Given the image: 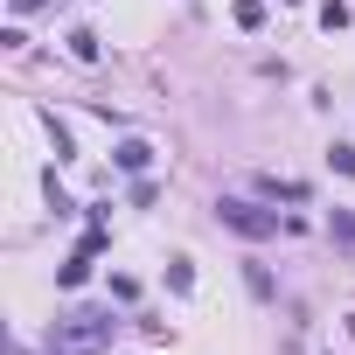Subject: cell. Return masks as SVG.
Wrapping results in <instances>:
<instances>
[{
	"label": "cell",
	"mask_w": 355,
	"mask_h": 355,
	"mask_svg": "<svg viewBox=\"0 0 355 355\" xmlns=\"http://www.w3.org/2000/svg\"><path fill=\"white\" fill-rule=\"evenodd\" d=\"M112 334H119V313L91 306V313H70V320H56L49 348H56V355H91V348H105Z\"/></svg>",
	"instance_id": "cell-1"
},
{
	"label": "cell",
	"mask_w": 355,
	"mask_h": 355,
	"mask_svg": "<svg viewBox=\"0 0 355 355\" xmlns=\"http://www.w3.org/2000/svg\"><path fill=\"white\" fill-rule=\"evenodd\" d=\"M216 216H223L237 237H279V216H265V209H251V202H216Z\"/></svg>",
	"instance_id": "cell-2"
},
{
	"label": "cell",
	"mask_w": 355,
	"mask_h": 355,
	"mask_svg": "<svg viewBox=\"0 0 355 355\" xmlns=\"http://www.w3.org/2000/svg\"><path fill=\"white\" fill-rule=\"evenodd\" d=\"M327 237H334V244L355 258V209H334V216H327Z\"/></svg>",
	"instance_id": "cell-3"
},
{
	"label": "cell",
	"mask_w": 355,
	"mask_h": 355,
	"mask_svg": "<svg viewBox=\"0 0 355 355\" xmlns=\"http://www.w3.org/2000/svg\"><path fill=\"white\" fill-rule=\"evenodd\" d=\"M146 160H153V146H146V139H125V146H119V167H132V174H139Z\"/></svg>",
	"instance_id": "cell-4"
},
{
	"label": "cell",
	"mask_w": 355,
	"mask_h": 355,
	"mask_svg": "<svg viewBox=\"0 0 355 355\" xmlns=\"http://www.w3.org/2000/svg\"><path fill=\"white\" fill-rule=\"evenodd\" d=\"M70 56H77V63H98V35L77 28V35H70Z\"/></svg>",
	"instance_id": "cell-5"
},
{
	"label": "cell",
	"mask_w": 355,
	"mask_h": 355,
	"mask_svg": "<svg viewBox=\"0 0 355 355\" xmlns=\"http://www.w3.org/2000/svg\"><path fill=\"white\" fill-rule=\"evenodd\" d=\"M237 21H244V28H258V21H265V0H237Z\"/></svg>",
	"instance_id": "cell-6"
},
{
	"label": "cell",
	"mask_w": 355,
	"mask_h": 355,
	"mask_svg": "<svg viewBox=\"0 0 355 355\" xmlns=\"http://www.w3.org/2000/svg\"><path fill=\"white\" fill-rule=\"evenodd\" d=\"M327 160H334V167H341V174H355V146H334V153H327Z\"/></svg>",
	"instance_id": "cell-7"
},
{
	"label": "cell",
	"mask_w": 355,
	"mask_h": 355,
	"mask_svg": "<svg viewBox=\"0 0 355 355\" xmlns=\"http://www.w3.org/2000/svg\"><path fill=\"white\" fill-rule=\"evenodd\" d=\"M8 8H15V15H28V8H42V0H8Z\"/></svg>",
	"instance_id": "cell-8"
}]
</instances>
